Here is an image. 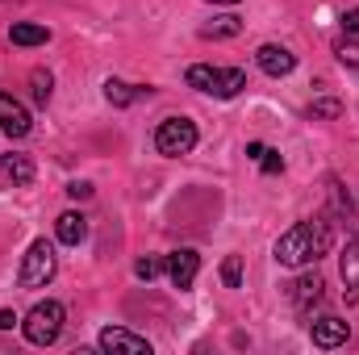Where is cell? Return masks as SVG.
Returning <instances> with one entry per match:
<instances>
[{
  "label": "cell",
  "instance_id": "7402d4cb",
  "mask_svg": "<svg viewBox=\"0 0 359 355\" xmlns=\"http://www.w3.org/2000/svg\"><path fill=\"white\" fill-rule=\"evenodd\" d=\"M259 168H264L268 176L284 172V159H280V151H268V147H264V155H259Z\"/></svg>",
  "mask_w": 359,
  "mask_h": 355
},
{
  "label": "cell",
  "instance_id": "30bf717a",
  "mask_svg": "<svg viewBox=\"0 0 359 355\" xmlns=\"http://www.w3.org/2000/svg\"><path fill=\"white\" fill-rule=\"evenodd\" d=\"M309 330H313V343H318V347H339V343H347V335H351L343 318H318Z\"/></svg>",
  "mask_w": 359,
  "mask_h": 355
},
{
  "label": "cell",
  "instance_id": "8fae6325",
  "mask_svg": "<svg viewBox=\"0 0 359 355\" xmlns=\"http://www.w3.org/2000/svg\"><path fill=\"white\" fill-rule=\"evenodd\" d=\"M55 234H59V243H67V247H80L84 239H88V222H84V213H59V226H55Z\"/></svg>",
  "mask_w": 359,
  "mask_h": 355
},
{
  "label": "cell",
  "instance_id": "484cf974",
  "mask_svg": "<svg viewBox=\"0 0 359 355\" xmlns=\"http://www.w3.org/2000/svg\"><path fill=\"white\" fill-rule=\"evenodd\" d=\"M13 322H17V314L13 309H0V330H13Z\"/></svg>",
  "mask_w": 359,
  "mask_h": 355
},
{
  "label": "cell",
  "instance_id": "4fadbf2b",
  "mask_svg": "<svg viewBox=\"0 0 359 355\" xmlns=\"http://www.w3.org/2000/svg\"><path fill=\"white\" fill-rule=\"evenodd\" d=\"M0 176H8L13 184H29L34 180V159L29 155H0Z\"/></svg>",
  "mask_w": 359,
  "mask_h": 355
},
{
  "label": "cell",
  "instance_id": "4316f807",
  "mask_svg": "<svg viewBox=\"0 0 359 355\" xmlns=\"http://www.w3.org/2000/svg\"><path fill=\"white\" fill-rule=\"evenodd\" d=\"M213 4H238V0H213Z\"/></svg>",
  "mask_w": 359,
  "mask_h": 355
},
{
  "label": "cell",
  "instance_id": "8992f818",
  "mask_svg": "<svg viewBox=\"0 0 359 355\" xmlns=\"http://www.w3.org/2000/svg\"><path fill=\"white\" fill-rule=\"evenodd\" d=\"M29 109L17 100V96H8V92H0V130L8 134V138H25L29 134Z\"/></svg>",
  "mask_w": 359,
  "mask_h": 355
},
{
  "label": "cell",
  "instance_id": "277c9868",
  "mask_svg": "<svg viewBox=\"0 0 359 355\" xmlns=\"http://www.w3.org/2000/svg\"><path fill=\"white\" fill-rule=\"evenodd\" d=\"M55 247L46 243V239H38V243H29V251H25V260H21V272H17V280H21V288H46L50 280H55Z\"/></svg>",
  "mask_w": 359,
  "mask_h": 355
},
{
  "label": "cell",
  "instance_id": "5bb4252c",
  "mask_svg": "<svg viewBox=\"0 0 359 355\" xmlns=\"http://www.w3.org/2000/svg\"><path fill=\"white\" fill-rule=\"evenodd\" d=\"M8 38H13L17 46H42V42H50V29H46V25H34V21H17V25L8 29Z\"/></svg>",
  "mask_w": 359,
  "mask_h": 355
},
{
  "label": "cell",
  "instance_id": "6da1fadb",
  "mask_svg": "<svg viewBox=\"0 0 359 355\" xmlns=\"http://www.w3.org/2000/svg\"><path fill=\"white\" fill-rule=\"evenodd\" d=\"M334 243V230L322 222V217H305L297 222L288 234H280L276 243V264L280 267H305V264H318Z\"/></svg>",
  "mask_w": 359,
  "mask_h": 355
},
{
  "label": "cell",
  "instance_id": "7a4b0ae2",
  "mask_svg": "<svg viewBox=\"0 0 359 355\" xmlns=\"http://www.w3.org/2000/svg\"><path fill=\"white\" fill-rule=\"evenodd\" d=\"M188 88L209 92L217 100H230V96H238L247 88V76L238 67H205V63H196V67H188Z\"/></svg>",
  "mask_w": 359,
  "mask_h": 355
},
{
  "label": "cell",
  "instance_id": "cb8c5ba5",
  "mask_svg": "<svg viewBox=\"0 0 359 355\" xmlns=\"http://www.w3.org/2000/svg\"><path fill=\"white\" fill-rule=\"evenodd\" d=\"M343 34H347V38H355V42H359V8H351V13H343Z\"/></svg>",
  "mask_w": 359,
  "mask_h": 355
},
{
  "label": "cell",
  "instance_id": "d6986e66",
  "mask_svg": "<svg viewBox=\"0 0 359 355\" xmlns=\"http://www.w3.org/2000/svg\"><path fill=\"white\" fill-rule=\"evenodd\" d=\"M222 280H226L230 288L243 284V260H238V255H226V264H222Z\"/></svg>",
  "mask_w": 359,
  "mask_h": 355
},
{
  "label": "cell",
  "instance_id": "7c38bea8",
  "mask_svg": "<svg viewBox=\"0 0 359 355\" xmlns=\"http://www.w3.org/2000/svg\"><path fill=\"white\" fill-rule=\"evenodd\" d=\"M339 272H343V288H347V301H359V239H355V243H347Z\"/></svg>",
  "mask_w": 359,
  "mask_h": 355
},
{
  "label": "cell",
  "instance_id": "603a6c76",
  "mask_svg": "<svg viewBox=\"0 0 359 355\" xmlns=\"http://www.w3.org/2000/svg\"><path fill=\"white\" fill-rule=\"evenodd\" d=\"M339 59H343L347 67H359V42H355V38H347V42H339Z\"/></svg>",
  "mask_w": 359,
  "mask_h": 355
},
{
  "label": "cell",
  "instance_id": "52a82bcc",
  "mask_svg": "<svg viewBox=\"0 0 359 355\" xmlns=\"http://www.w3.org/2000/svg\"><path fill=\"white\" fill-rule=\"evenodd\" d=\"M100 347H104V351H126V355H151V343H147L142 335L126 330V326H109V330H100Z\"/></svg>",
  "mask_w": 359,
  "mask_h": 355
},
{
  "label": "cell",
  "instance_id": "5b68a950",
  "mask_svg": "<svg viewBox=\"0 0 359 355\" xmlns=\"http://www.w3.org/2000/svg\"><path fill=\"white\" fill-rule=\"evenodd\" d=\"M155 147H159V155H168V159L188 155V151L196 147V126H192L188 117H168V121L155 130Z\"/></svg>",
  "mask_w": 359,
  "mask_h": 355
},
{
  "label": "cell",
  "instance_id": "e0dca14e",
  "mask_svg": "<svg viewBox=\"0 0 359 355\" xmlns=\"http://www.w3.org/2000/svg\"><path fill=\"white\" fill-rule=\"evenodd\" d=\"M234 34H243L238 17H213L209 25H201V38H234Z\"/></svg>",
  "mask_w": 359,
  "mask_h": 355
},
{
  "label": "cell",
  "instance_id": "3957f363",
  "mask_svg": "<svg viewBox=\"0 0 359 355\" xmlns=\"http://www.w3.org/2000/svg\"><path fill=\"white\" fill-rule=\"evenodd\" d=\"M63 305L59 301H38L29 314H25V322H21V330H25V339L34 343V347H50L59 335H63Z\"/></svg>",
  "mask_w": 359,
  "mask_h": 355
},
{
  "label": "cell",
  "instance_id": "2e32d148",
  "mask_svg": "<svg viewBox=\"0 0 359 355\" xmlns=\"http://www.w3.org/2000/svg\"><path fill=\"white\" fill-rule=\"evenodd\" d=\"M138 96H142V88H134V84H126V80H109V84H104V100H109V105H117V109L134 105Z\"/></svg>",
  "mask_w": 359,
  "mask_h": 355
},
{
  "label": "cell",
  "instance_id": "ffe728a7",
  "mask_svg": "<svg viewBox=\"0 0 359 355\" xmlns=\"http://www.w3.org/2000/svg\"><path fill=\"white\" fill-rule=\"evenodd\" d=\"M339 113H343L339 100H313L309 105V117H339Z\"/></svg>",
  "mask_w": 359,
  "mask_h": 355
},
{
  "label": "cell",
  "instance_id": "44dd1931",
  "mask_svg": "<svg viewBox=\"0 0 359 355\" xmlns=\"http://www.w3.org/2000/svg\"><path fill=\"white\" fill-rule=\"evenodd\" d=\"M163 267H168L163 260H138V264H134V272H138V280H155Z\"/></svg>",
  "mask_w": 359,
  "mask_h": 355
},
{
  "label": "cell",
  "instance_id": "9c48e42d",
  "mask_svg": "<svg viewBox=\"0 0 359 355\" xmlns=\"http://www.w3.org/2000/svg\"><path fill=\"white\" fill-rule=\"evenodd\" d=\"M255 63H259L268 76H288V72L297 67V55H292V51H284V46H276V42H268V46H259V51H255Z\"/></svg>",
  "mask_w": 359,
  "mask_h": 355
},
{
  "label": "cell",
  "instance_id": "ac0fdd59",
  "mask_svg": "<svg viewBox=\"0 0 359 355\" xmlns=\"http://www.w3.org/2000/svg\"><path fill=\"white\" fill-rule=\"evenodd\" d=\"M29 88H34V100H38V105H46L50 92H55V76H50V72H34V76H29Z\"/></svg>",
  "mask_w": 359,
  "mask_h": 355
},
{
  "label": "cell",
  "instance_id": "d4e9b609",
  "mask_svg": "<svg viewBox=\"0 0 359 355\" xmlns=\"http://www.w3.org/2000/svg\"><path fill=\"white\" fill-rule=\"evenodd\" d=\"M67 192H72L76 201H88V196H92V184H84V180H76V184H67Z\"/></svg>",
  "mask_w": 359,
  "mask_h": 355
},
{
  "label": "cell",
  "instance_id": "9a60e30c",
  "mask_svg": "<svg viewBox=\"0 0 359 355\" xmlns=\"http://www.w3.org/2000/svg\"><path fill=\"white\" fill-rule=\"evenodd\" d=\"M322 276H301L297 284H292V301H297V309H309V301H322Z\"/></svg>",
  "mask_w": 359,
  "mask_h": 355
},
{
  "label": "cell",
  "instance_id": "ba28073f",
  "mask_svg": "<svg viewBox=\"0 0 359 355\" xmlns=\"http://www.w3.org/2000/svg\"><path fill=\"white\" fill-rule=\"evenodd\" d=\"M196 272H201V255H196L192 247H180V251L168 255V276H172V284H176V288H192Z\"/></svg>",
  "mask_w": 359,
  "mask_h": 355
}]
</instances>
